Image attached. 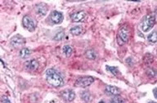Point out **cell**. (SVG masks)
<instances>
[{"instance_id":"obj_1","label":"cell","mask_w":157,"mask_h":103,"mask_svg":"<svg viewBox=\"0 0 157 103\" xmlns=\"http://www.w3.org/2000/svg\"><path fill=\"white\" fill-rule=\"evenodd\" d=\"M46 79L47 82L51 86L55 87H62L64 84L62 77L54 69H48L46 71Z\"/></svg>"},{"instance_id":"obj_2","label":"cell","mask_w":157,"mask_h":103,"mask_svg":"<svg viewBox=\"0 0 157 103\" xmlns=\"http://www.w3.org/2000/svg\"><path fill=\"white\" fill-rule=\"evenodd\" d=\"M130 36V30L128 25H124L121 27L119 29L117 34V44L120 46H122L124 44H126L129 40Z\"/></svg>"},{"instance_id":"obj_3","label":"cell","mask_w":157,"mask_h":103,"mask_svg":"<svg viewBox=\"0 0 157 103\" xmlns=\"http://www.w3.org/2000/svg\"><path fill=\"white\" fill-rule=\"evenodd\" d=\"M155 24H156V17H155V16L151 15V14L147 15L145 17L142 24H141V30H142V31H149L151 28H153Z\"/></svg>"},{"instance_id":"obj_4","label":"cell","mask_w":157,"mask_h":103,"mask_svg":"<svg viewBox=\"0 0 157 103\" xmlns=\"http://www.w3.org/2000/svg\"><path fill=\"white\" fill-rule=\"evenodd\" d=\"M93 82H94V79L91 76L81 77L75 81V86L80 87H86L90 86Z\"/></svg>"},{"instance_id":"obj_5","label":"cell","mask_w":157,"mask_h":103,"mask_svg":"<svg viewBox=\"0 0 157 103\" xmlns=\"http://www.w3.org/2000/svg\"><path fill=\"white\" fill-rule=\"evenodd\" d=\"M22 24H23L24 27L27 29L29 31H34L35 30L36 23L31 16H24L23 19H22Z\"/></svg>"},{"instance_id":"obj_6","label":"cell","mask_w":157,"mask_h":103,"mask_svg":"<svg viewBox=\"0 0 157 103\" xmlns=\"http://www.w3.org/2000/svg\"><path fill=\"white\" fill-rule=\"evenodd\" d=\"M61 96L66 102H72L75 98V92L71 89H65L61 92Z\"/></svg>"},{"instance_id":"obj_7","label":"cell","mask_w":157,"mask_h":103,"mask_svg":"<svg viewBox=\"0 0 157 103\" xmlns=\"http://www.w3.org/2000/svg\"><path fill=\"white\" fill-rule=\"evenodd\" d=\"M10 43H11V45H12V47L18 48L20 46H22L25 43V39H24L22 36L16 35L13 36L12 39H11Z\"/></svg>"},{"instance_id":"obj_8","label":"cell","mask_w":157,"mask_h":103,"mask_svg":"<svg viewBox=\"0 0 157 103\" xmlns=\"http://www.w3.org/2000/svg\"><path fill=\"white\" fill-rule=\"evenodd\" d=\"M50 19L54 24H60L63 20V14L58 11H53L50 15Z\"/></svg>"},{"instance_id":"obj_9","label":"cell","mask_w":157,"mask_h":103,"mask_svg":"<svg viewBox=\"0 0 157 103\" xmlns=\"http://www.w3.org/2000/svg\"><path fill=\"white\" fill-rule=\"evenodd\" d=\"M47 10H48V8H47V6L45 4L41 3V4H39L36 5L35 11L36 13H37L39 16H44L47 14Z\"/></svg>"},{"instance_id":"obj_10","label":"cell","mask_w":157,"mask_h":103,"mask_svg":"<svg viewBox=\"0 0 157 103\" xmlns=\"http://www.w3.org/2000/svg\"><path fill=\"white\" fill-rule=\"evenodd\" d=\"M86 13L84 11H79V12H75L74 14L71 15V20L74 22H80L85 19Z\"/></svg>"},{"instance_id":"obj_11","label":"cell","mask_w":157,"mask_h":103,"mask_svg":"<svg viewBox=\"0 0 157 103\" xmlns=\"http://www.w3.org/2000/svg\"><path fill=\"white\" fill-rule=\"evenodd\" d=\"M39 64L37 60L31 59L27 61L25 63V67L26 68L27 70H30V71H35L36 69L39 67Z\"/></svg>"},{"instance_id":"obj_12","label":"cell","mask_w":157,"mask_h":103,"mask_svg":"<svg viewBox=\"0 0 157 103\" xmlns=\"http://www.w3.org/2000/svg\"><path fill=\"white\" fill-rule=\"evenodd\" d=\"M105 92L108 94L113 96H118L120 93V90L117 87L112 86V85H106L105 87Z\"/></svg>"},{"instance_id":"obj_13","label":"cell","mask_w":157,"mask_h":103,"mask_svg":"<svg viewBox=\"0 0 157 103\" xmlns=\"http://www.w3.org/2000/svg\"><path fill=\"white\" fill-rule=\"evenodd\" d=\"M83 27L82 26H80V25H75V26H73V27L71 28V30H70V32H71V35H81L83 33Z\"/></svg>"},{"instance_id":"obj_14","label":"cell","mask_w":157,"mask_h":103,"mask_svg":"<svg viewBox=\"0 0 157 103\" xmlns=\"http://www.w3.org/2000/svg\"><path fill=\"white\" fill-rule=\"evenodd\" d=\"M30 55V50L27 48H22L19 52V56L20 57H21V58H27Z\"/></svg>"},{"instance_id":"obj_15","label":"cell","mask_w":157,"mask_h":103,"mask_svg":"<svg viewBox=\"0 0 157 103\" xmlns=\"http://www.w3.org/2000/svg\"><path fill=\"white\" fill-rule=\"evenodd\" d=\"M85 56H86L88 59L89 60H94L97 56V54L93 49H88L86 52H85Z\"/></svg>"},{"instance_id":"obj_16","label":"cell","mask_w":157,"mask_h":103,"mask_svg":"<svg viewBox=\"0 0 157 103\" xmlns=\"http://www.w3.org/2000/svg\"><path fill=\"white\" fill-rule=\"evenodd\" d=\"M62 52L64 55L66 56H71V54L73 53V48L70 45H65L62 48Z\"/></svg>"},{"instance_id":"obj_17","label":"cell","mask_w":157,"mask_h":103,"mask_svg":"<svg viewBox=\"0 0 157 103\" xmlns=\"http://www.w3.org/2000/svg\"><path fill=\"white\" fill-rule=\"evenodd\" d=\"M154 61V57L153 56L151 55V54H150V53H146L145 56H144V57H143V61H144V63L146 65H150V64H151Z\"/></svg>"},{"instance_id":"obj_18","label":"cell","mask_w":157,"mask_h":103,"mask_svg":"<svg viewBox=\"0 0 157 103\" xmlns=\"http://www.w3.org/2000/svg\"><path fill=\"white\" fill-rule=\"evenodd\" d=\"M147 40L149 41L150 43H152L155 44L157 42V32L153 31L149 35L147 36Z\"/></svg>"},{"instance_id":"obj_19","label":"cell","mask_w":157,"mask_h":103,"mask_svg":"<svg viewBox=\"0 0 157 103\" xmlns=\"http://www.w3.org/2000/svg\"><path fill=\"white\" fill-rule=\"evenodd\" d=\"M81 98L84 102H89L91 100V94L88 91H83L81 93Z\"/></svg>"},{"instance_id":"obj_20","label":"cell","mask_w":157,"mask_h":103,"mask_svg":"<svg viewBox=\"0 0 157 103\" xmlns=\"http://www.w3.org/2000/svg\"><path fill=\"white\" fill-rule=\"evenodd\" d=\"M106 70L108 71H110V73H112L114 75H119L120 74V71L118 70L117 67H115V66H106Z\"/></svg>"},{"instance_id":"obj_21","label":"cell","mask_w":157,"mask_h":103,"mask_svg":"<svg viewBox=\"0 0 157 103\" xmlns=\"http://www.w3.org/2000/svg\"><path fill=\"white\" fill-rule=\"evenodd\" d=\"M64 37H65V32L59 31L56 34L53 40H56V41H60V40H62L64 39Z\"/></svg>"},{"instance_id":"obj_22","label":"cell","mask_w":157,"mask_h":103,"mask_svg":"<svg viewBox=\"0 0 157 103\" xmlns=\"http://www.w3.org/2000/svg\"><path fill=\"white\" fill-rule=\"evenodd\" d=\"M146 75L149 78H154L155 76L156 75V71L152 68H150L148 70H146Z\"/></svg>"},{"instance_id":"obj_23","label":"cell","mask_w":157,"mask_h":103,"mask_svg":"<svg viewBox=\"0 0 157 103\" xmlns=\"http://www.w3.org/2000/svg\"><path fill=\"white\" fill-rule=\"evenodd\" d=\"M110 103H124V100L120 97H115L114 98H112L110 101Z\"/></svg>"},{"instance_id":"obj_24","label":"cell","mask_w":157,"mask_h":103,"mask_svg":"<svg viewBox=\"0 0 157 103\" xmlns=\"http://www.w3.org/2000/svg\"><path fill=\"white\" fill-rule=\"evenodd\" d=\"M153 94L155 96V97L157 99V88H154L153 89Z\"/></svg>"},{"instance_id":"obj_25","label":"cell","mask_w":157,"mask_h":103,"mask_svg":"<svg viewBox=\"0 0 157 103\" xmlns=\"http://www.w3.org/2000/svg\"><path fill=\"white\" fill-rule=\"evenodd\" d=\"M3 102L4 103H11L9 102V100L8 98H6V97H4V99H3Z\"/></svg>"},{"instance_id":"obj_26","label":"cell","mask_w":157,"mask_h":103,"mask_svg":"<svg viewBox=\"0 0 157 103\" xmlns=\"http://www.w3.org/2000/svg\"><path fill=\"white\" fill-rule=\"evenodd\" d=\"M148 103H156V102H150Z\"/></svg>"},{"instance_id":"obj_27","label":"cell","mask_w":157,"mask_h":103,"mask_svg":"<svg viewBox=\"0 0 157 103\" xmlns=\"http://www.w3.org/2000/svg\"><path fill=\"white\" fill-rule=\"evenodd\" d=\"M101 103H103V102H101Z\"/></svg>"}]
</instances>
